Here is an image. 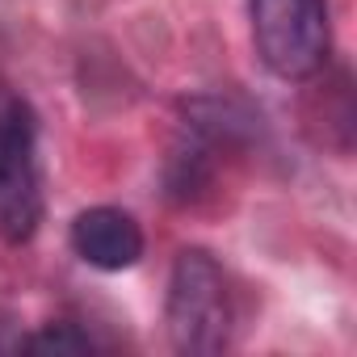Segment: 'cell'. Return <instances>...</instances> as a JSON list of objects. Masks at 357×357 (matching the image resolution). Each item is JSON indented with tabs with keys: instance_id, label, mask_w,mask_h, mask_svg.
<instances>
[{
	"instance_id": "1",
	"label": "cell",
	"mask_w": 357,
	"mask_h": 357,
	"mask_svg": "<svg viewBox=\"0 0 357 357\" xmlns=\"http://www.w3.org/2000/svg\"><path fill=\"white\" fill-rule=\"evenodd\" d=\"M168 340L176 353L190 357H211L223 353L231 340V290L219 269V261L202 248L176 252L172 273H168Z\"/></svg>"
},
{
	"instance_id": "2",
	"label": "cell",
	"mask_w": 357,
	"mask_h": 357,
	"mask_svg": "<svg viewBox=\"0 0 357 357\" xmlns=\"http://www.w3.org/2000/svg\"><path fill=\"white\" fill-rule=\"evenodd\" d=\"M261 63L282 80H311L332 51L328 0H248Z\"/></svg>"
},
{
	"instance_id": "3",
	"label": "cell",
	"mask_w": 357,
	"mask_h": 357,
	"mask_svg": "<svg viewBox=\"0 0 357 357\" xmlns=\"http://www.w3.org/2000/svg\"><path fill=\"white\" fill-rule=\"evenodd\" d=\"M43 206L38 126L30 105L9 101L0 109V240L26 244L43 223Z\"/></svg>"
},
{
	"instance_id": "4",
	"label": "cell",
	"mask_w": 357,
	"mask_h": 357,
	"mask_svg": "<svg viewBox=\"0 0 357 357\" xmlns=\"http://www.w3.org/2000/svg\"><path fill=\"white\" fill-rule=\"evenodd\" d=\"M72 248L93 269L122 273V269L139 265V257H143V227L126 211H118V206H93V211L76 215Z\"/></svg>"
},
{
	"instance_id": "5",
	"label": "cell",
	"mask_w": 357,
	"mask_h": 357,
	"mask_svg": "<svg viewBox=\"0 0 357 357\" xmlns=\"http://www.w3.org/2000/svg\"><path fill=\"white\" fill-rule=\"evenodd\" d=\"M22 349H30V353H55V357H63V353H93L97 344H93V336L89 332H80L76 324H47L43 332H34L30 340H22Z\"/></svg>"
}]
</instances>
